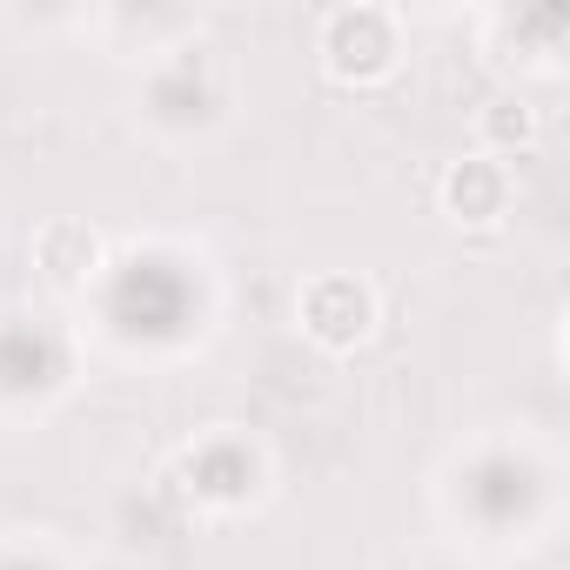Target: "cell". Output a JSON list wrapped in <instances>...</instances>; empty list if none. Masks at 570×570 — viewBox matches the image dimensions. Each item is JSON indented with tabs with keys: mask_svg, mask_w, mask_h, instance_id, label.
<instances>
[{
	"mask_svg": "<svg viewBox=\"0 0 570 570\" xmlns=\"http://www.w3.org/2000/svg\"><path fill=\"white\" fill-rule=\"evenodd\" d=\"M316 55H323V75L330 81L370 88V81H383L396 68L403 21L390 8H330L323 14V35H316Z\"/></svg>",
	"mask_w": 570,
	"mask_h": 570,
	"instance_id": "1",
	"label": "cell"
},
{
	"mask_svg": "<svg viewBox=\"0 0 570 570\" xmlns=\"http://www.w3.org/2000/svg\"><path fill=\"white\" fill-rule=\"evenodd\" d=\"M101 262H108V242H101L95 222H81V215H55V222L35 228V268L55 282L61 296L88 289V282L101 275Z\"/></svg>",
	"mask_w": 570,
	"mask_h": 570,
	"instance_id": "3",
	"label": "cell"
},
{
	"mask_svg": "<svg viewBox=\"0 0 570 570\" xmlns=\"http://www.w3.org/2000/svg\"><path fill=\"white\" fill-rule=\"evenodd\" d=\"M443 215L456 228H497L510 215V168L490 161V155H456L443 168Z\"/></svg>",
	"mask_w": 570,
	"mask_h": 570,
	"instance_id": "4",
	"label": "cell"
},
{
	"mask_svg": "<svg viewBox=\"0 0 570 570\" xmlns=\"http://www.w3.org/2000/svg\"><path fill=\"white\" fill-rule=\"evenodd\" d=\"M296 316H303V336L330 356H350L376 336V289L363 275H309L303 296H296Z\"/></svg>",
	"mask_w": 570,
	"mask_h": 570,
	"instance_id": "2",
	"label": "cell"
},
{
	"mask_svg": "<svg viewBox=\"0 0 570 570\" xmlns=\"http://www.w3.org/2000/svg\"><path fill=\"white\" fill-rule=\"evenodd\" d=\"M523 148H537V108L523 95H490L476 108V155H490V161L510 168Z\"/></svg>",
	"mask_w": 570,
	"mask_h": 570,
	"instance_id": "5",
	"label": "cell"
}]
</instances>
